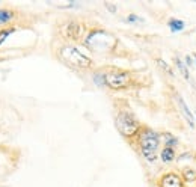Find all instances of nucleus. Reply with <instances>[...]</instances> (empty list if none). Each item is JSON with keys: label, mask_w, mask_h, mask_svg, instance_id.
<instances>
[{"label": "nucleus", "mask_w": 196, "mask_h": 187, "mask_svg": "<svg viewBox=\"0 0 196 187\" xmlns=\"http://www.w3.org/2000/svg\"><path fill=\"white\" fill-rule=\"evenodd\" d=\"M94 78L100 86H107L113 91H122L134 85L133 73L116 67H107L97 71Z\"/></svg>", "instance_id": "f257e3e1"}, {"label": "nucleus", "mask_w": 196, "mask_h": 187, "mask_svg": "<svg viewBox=\"0 0 196 187\" xmlns=\"http://www.w3.org/2000/svg\"><path fill=\"white\" fill-rule=\"evenodd\" d=\"M137 137L140 145V154L148 162H154L157 158V151L160 148V134L149 127H142Z\"/></svg>", "instance_id": "f03ea898"}, {"label": "nucleus", "mask_w": 196, "mask_h": 187, "mask_svg": "<svg viewBox=\"0 0 196 187\" xmlns=\"http://www.w3.org/2000/svg\"><path fill=\"white\" fill-rule=\"evenodd\" d=\"M57 55L71 68H75V70H89V68H92V59H89L85 53H82L74 45H63V47H60Z\"/></svg>", "instance_id": "7ed1b4c3"}, {"label": "nucleus", "mask_w": 196, "mask_h": 187, "mask_svg": "<svg viewBox=\"0 0 196 187\" xmlns=\"http://www.w3.org/2000/svg\"><path fill=\"white\" fill-rule=\"evenodd\" d=\"M115 125L118 131L125 136V137H133L137 136L139 131L142 130L140 122L137 121V118L130 112V110H119L115 116Z\"/></svg>", "instance_id": "20e7f679"}, {"label": "nucleus", "mask_w": 196, "mask_h": 187, "mask_svg": "<svg viewBox=\"0 0 196 187\" xmlns=\"http://www.w3.org/2000/svg\"><path fill=\"white\" fill-rule=\"evenodd\" d=\"M116 39L106 30L95 29L86 36V45L94 52H110L113 50Z\"/></svg>", "instance_id": "39448f33"}, {"label": "nucleus", "mask_w": 196, "mask_h": 187, "mask_svg": "<svg viewBox=\"0 0 196 187\" xmlns=\"http://www.w3.org/2000/svg\"><path fill=\"white\" fill-rule=\"evenodd\" d=\"M159 186L160 187H184V183H183V180L179 178L177 174L169 172V174H164L160 178Z\"/></svg>", "instance_id": "423d86ee"}, {"label": "nucleus", "mask_w": 196, "mask_h": 187, "mask_svg": "<svg viewBox=\"0 0 196 187\" xmlns=\"http://www.w3.org/2000/svg\"><path fill=\"white\" fill-rule=\"evenodd\" d=\"M175 101L178 103V107H179V112L184 115V118L187 119V122H189V125L193 128L195 127V116H193V113L192 110L187 107V104H186V101L181 98V95L179 94H175Z\"/></svg>", "instance_id": "0eeeda50"}, {"label": "nucleus", "mask_w": 196, "mask_h": 187, "mask_svg": "<svg viewBox=\"0 0 196 187\" xmlns=\"http://www.w3.org/2000/svg\"><path fill=\"white\" fill-rule=\"evenodd\" d=\"M82 24H79V23H70L68 26H67V32H65V35L68 38H72V39H79L80 35H82Z\"/></svg>", "instance_id": "6e6552de"}, {"label": "nucleus", "mask_w": 196, "mask_h": 187, "mask_svg": "<svg viewBox=\"0 0 196 187\" xmlns=\"http://www.w3.org/2000/svg\"><path fill=\"white\" fill-rule=\"evenodd\" d=\"M174 158H175V150H174V148L164 147V148L161 150V160H163L164 163H169V162H172Z\"/></svg>", "instance_id": "1a4fd4ad"}, {"label": "nucleus", "mask_w": 196, "mask_h": 187, "mask_svg": "<svg viewBox=\"0 0 196 187\" xmlns=\"http://www.w3.org/2000/svg\"><path fill=\"white\" fill-rule=\"evenodd\" d=\"M174 62H175V65H177V68L179 70V73L181 75L186 78V80H192V77H190V73H189V70H187V67L183 63V60L179 59V57H175L174 59Z\"/></svg>", "instance_id": "9d476101"}, {"label": "nucleus", "mask_w": 196, "mask_h": 187, "mask_svg": "<svg viewBox=\"0 0 196 187\" xmlns=\"http://www.w3.org/2000/svg\"><path fill=\"white\" fill-rule=\"evenodd\" d=\"M167 24H169V27H171L172 32H181L186 27V23L183 20H178V18H171Z\"/></svg>", "instance_id": "9b49d317"}, {"label": "nucleus", "mask_w": 196, "mask_h": 187, "mask_svg": "<svg viewBox=\"0 0 196 187\" xmlns=\"http://www.w3.org/2000/svg\"><path fill=\"white\" fill-rule=\"evenodd\" d=\"M14 17V11L11 9H0V26L8 24Z\"/></svg>", "instance_id": "f8f14e48"}, {"label": "nucleus", "mask_w": 196, "mask_h": 187, "mask_svg": "<svg viewBox=\"0 0 196 187\" xmlns=\"http://www.w3.org/2000/svg\"><path fill=\"white\" fill-rule=\"evenodd\" d=\"M163 139H164V145H166V147H169V148H174V147H177V145H178L177 137H174L171 133H164V134H163Z\"/></svg>", "instance_id": "ddd939ff"}, {"label": "nucleus", "mask_w": 196, "mask_h": 187, "mask_svg": "<svg viewBox=\"0 0 196 187\" xmlns=\"http://www.w3.org/2000/svg\"><path fill=\"white\" fill-rule=\"evenodd\" d=\"M184 178H186V181H196V170L186 169L184 170Z\"/></svg>", "instance_id": "4468645a"}, {"label": "nucleus", "mask_w": 196, "mask_h": 187, "mask_svg": "<svg viewBox=\"0 0 196 187\" xmlns=\"http://www.w3.org/2000/svg\"><path fill=\"white\" fill-rule=\"evenodd\" d=\"M127 21H128V23H143V18H140V17L136 15V14H130V15L127 17Z\"/></svg>", "instance_id": "2eb2a0df"}, {"label": "nucleus", "mask_w": 196, "mask_h": 187, "mask_svg": "<svg viewBox=\"0 0 196 187\" xmlns=\"http://www.w3.org/2000/svg\"><path fill=\"white\" fill-rule=\"evenodd\" d=\"M157 63L160 65V67H161V68H163V70H166V73H167V74H169V75H174V73H172V70L169 68V65H167L166 62H163L161 59H157Z\"/></svg>", "instance_id": "dca6fc26"}, {"label": "nucleus", "mask_w": 196, "mask_h": 187, "mask_svg": "<svg viewBox=\"0 0 196 187\" xmlns=\"http://www.w3.org/2000/svg\"><path fill=\"white\" fill-rule=\"evenodd\" d=\"M12 30H14V29L11 27V29H6V30H2V32H0V44H2V41H3V39H6V36H8Z\"/></svg>", "instance_id": "f3484780"}, {"label": "nucleus", "mask_w": 196, "mask_h": 187, "mask_svg": "<svg viewBox=\"0 0 196 187\" xmlns=\"http://www.w3.org/2000/svg\"><path fill=\"white\" fill-rule=\"evenodd\" d=\"M186 62H187V65H192V59H190L189 56L186 57Z\"/></svg>", "instance_id": "a211bd4d"}, {"label": "nucleus", "mask_w": 196, "mask_h": 187, "mask_svg": "<svg viewBox=\"0 0 196 187\" xmlns=\"http://www.w3.org/2000/svg\"><path fill=\"white\" fill-rule=\"evenodd\" d=\"M195 59H196V55H195Z\"/></svg>", "instance_id": "6ab92c4d"}]
</instances>
